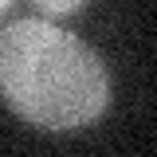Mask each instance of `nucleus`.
<instances>
[{
	"label": "nucleus",
	"mask_w": 157,
	"mask_h": 157,
	"mask_svg": "<svg viewBox=\"0 0 157 157\" xmlns=\"http://www.w3.org/2000/svg\"><path fill=\"white\" fill-rule=\"evenodd\" d=\"M0 98L39 130H78L106 110L110 75L78 36L16 20L0 32Z\"/></svg>",
	"instance_id": "f257e3e1"
},
{
	"label": "nucleus",
	"mask_w": 157,
	"mask_h": 157,
	"mask_svg": "<svg viewBox=\"0 0 157 157\" xmlns=\"http://www.w3.org/2000/svg\"><path fill=\"white\" fill-rule=\"evenodd\" d=\"M39 8L47 12V16H71V12H78L86 0H36Z\"/></svg>",
	"instance_id": "f03ea898"
},
{
	"label": "nucleus",
	"mask_w": 157,
	"mask_h": 157,
	"mask_svg": "<svg viewBox=\"0 0 157 157\" xmlns=\"http://www.w3.org/2000/svg\"><path fill=\"white\" fill-rule=\"evenodd\" d=\"M4 8H8V0H0V12H4Z\"/></svg>",
	"instance_id": "7ed1b4c3"
}]
</instances>
